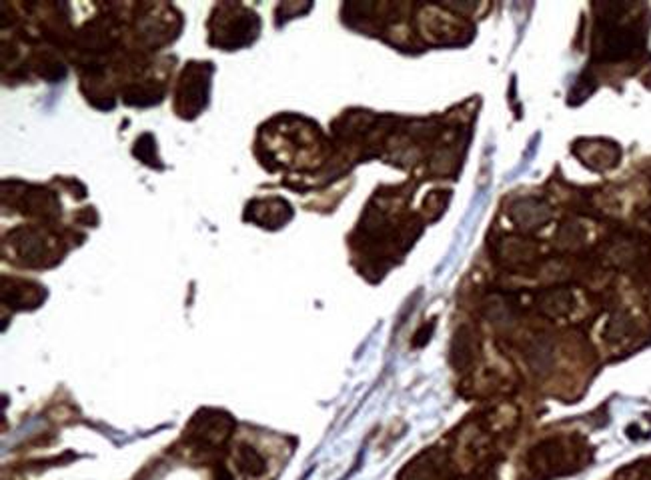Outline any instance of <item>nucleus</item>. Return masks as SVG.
<instances>
[{"instance_id": "nucleus-1", "label": "nucleus", "mask_w": 651, "mask_h": 480, "mask_svg": "<svg viewBox=\"0 0 651 480\" xmlns=\"http://www.w3.org/2000/svg\"><path fill=\"white\" fill-rule=\"evenodd\" d=\"M243 468L245 470H251V475H258L263 472V458L256 455L253 448H243Z\"/></svg>"}]
</instances>
